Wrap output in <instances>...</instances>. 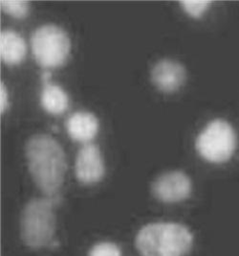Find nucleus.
<instances>
[{
  "mask_svg": "<svg viewBox=\"0 0 239 256\" xmlns=\"http://www.w3.org/2000/svg\"><path fill=\"white\" fill-rule=\"evenodd\" d=\"M25 156L35 186L44 197L57 204L61 200L60 190L67 171L66 156L61 145L48 134H36L26 142Z\"/></svg>",
  "mask_w": 239,
  "mask_h": 256,
  "instance_id": "nucleus-1",
  "label": "nucleus"
},
{
  "mask_svg": "<svg viewBox=\"0 0 239 256\" xmlns=\"http://www.w3.org/2000/svg\"><path fill=\"white\" fill-rule=\"evenodd\" d=\"M193 242L187 226L171 222L148 224L136 236L137 250L143 256H184Z\"/></svg>",
  "mask_w": 239,
  "mask_h": 256,
  "instance_id": "nucleus-2",
  "label": "nucleus"
},
{
  "mask_svg": "<svg viewBox=\"0 0 239 256\" xmlns=\"http://www.w3.org/2000/svg\"><path fill=\"white\" fill-rule=\"evenodd\" d=\"M88 256H122V252L114 243L101 242L92 246Z\"/></svg>",
  "mask_w": 239,
  "mask_h": 256,
  "instance_id": "nucleus-14",
  "label": "nucleus"
},
{
  "mask_svg": "<svg viewBox=\"0 0 239 256\" xmlns=\"http://www.w3.org/2000/svg\"><path fill=\"white\" fill-rule=\"evenodd\" d=\"M27 47L22 36L13 30L0 33V57L8 66H17L26 57Z\"/></svg>",
  "mask_w": 239,
  "mask_h": 256,
  "instance_id": "nucleus-10",
  "label": "nucleus"
},
{
  "mask_svg": "<svg viewBox=\"0 0 239 256\" xmlns=\"http://www.w3.org/2000/svg\"><path fill=\"white\" fill-rule=\"evenodd\" d=\"M180 5L182 7L184 12L194 18H199L205 14L211 7V1H192V0H185L181 1Z\"/></svg>",
  "mask_w": 239,
  "mask_h": 256,
  "instance_id": "nucleus-13",
  "label": "nucleus"
},
{
  "mask_svg": "<svg viewBox=\"0 0 239 256\" xmlns=\"http://www.w3.org/2000/svg\"><path fill=\"white\" fill-rule=\"evenodd\" d=\"M193 184L190 176L182 171H170L159 176L152 184L154 197L165 204H176L192 194Z\"/></svg>",
  "mask_w": 239,
  "mask_h": 256,
  "instance_id": "nucleus-6",
  "label": "nucleus"
},
{
  "mask_svg": "<svg viewBox=\"0 0 239 256\" xmlns=\"http://www.w3.org/2000/svg\"><path fill=\"white\" fill-rule=\"evenodd\" d=\"M150 78L158 90L164 94H173L186 82L187 70L178 60L162 58L153 66Z\"/></svg>",
  "mask_w": 239,
  "mask_h": 256,
  "instance_id": "nucleus-8",
  "label": "nucleus"
},
{
  "mask_svg": "<svg viewBox=\"0 0 239 256\" xmlns=\"http://www.w3.org/2000/svg\"><path fill=\"white\" fill-rule=\"evenodd\" d=\"M55 206L57 204L53 200L46 197L32 198L25 204L20 221L24 244L34 250L53 244L56 232Z\"/></svg>",
  "mask_w": 239,
  "mask_h": 256,
  "instance_id": "nucleus-3",
  "label": "nucleus"
},
{
  "mask_svg": "<svg viewBox=\"0 0 239 256\" xmlns=\"http://www.w3.org/2000/svg\"><path fill=\"white\" fill-rule=\"evenodd\" d=\"M1 10L14 18L22 20L30 12V3L23 0H1Z\"/></svg>",
  "mask_w": 239,
  "mask_h": 256,
  "instance_id": "nucleus-12",
  "label": "nucleus"
},
{
  "mask_svg": "<svg viewBox=\"0 0 239 256\" xmlns=\"http://www.w3.org/2000/svg\"><path fill=\"white\" fill-rule=\"evenodd\" d=\"M40 105L48 114H61L68 108V95L58 84L51 82L43 84L40 94Z\"/></svg>",
  "mask_w": 239,
  "mask_h": 256,
  "instance_id": "nucleus-11",
  "label": "nucleus"
},
{
  "mask_svg": "<svg viewBox=\"0 0 239 256\" xmlns=\"http://www.w3.org/2000/svg\"><path fill=\"white\" fill-rule=\"evenodd\" d=\"M51 76L52 73L49 70H45L42 74H41V80L43 82V84H47L51 82Z\"/></svg>",
  "mask_w": 239,
  "mask_h": 256,
  "instance_id": "nucleus-16",
  "label": "nucleus"
},
{
  "mask_svg": "<svg viewBox=\"0 0 239 256\" xmlns=\"http://www.w3.org/2000/svg\"><path fill=\"white\" fill-rule=\"evenodd\" d=\"M238 147V136L233 126L223 119L211 121L198 134L195 148L207 162L223 163L234 156Z\"/></svg>",
  "mask_w": 239,
  "mask_h": 256,
  "instance_id": "nucleus-5",
  "label": "nucleus"
},
{
  "mask_svg": "<svg viewBox=\"0 0 239 256\" xmlns=\"http://www.w3.org/2000/svg\"><path fill=\"white\" fill-rule=\"evenodd\" d=\"M100 122L89 112H77L66 121V130L71 140L82 144L91 143L99 132Z\"/></svg>",
  "mask_w": 239,
  "mask_h": 256,
  "instance_id": "nucleus-9",
  "label": "nucleus"
},
{
  "mask_svg": "<svg viewBox=\"0 0 239 256\" xmlns=\"http://www.w3.org/2000/svg\"><path fill=\"white\" fill-rule=\"evenodd\" d=\"M10 105V100H9V94L6 84L1 82L0 84V112L1 114H5Z\"/></svg>",
  "mask_w": 239,
  "mask_h": 256,
  "instance_id": "nucleus-15",
  "label": "nucleus"
},
{
  "mask_svg": "<svg viewBox=\"0 0 239 256\" xmlns=\"http://www.w3.org/2000/svg\"><path fill=\"white\" fill-rule=\"evenodd\" d=\"M105 166L98 145L83 144L78 151L75 162V175L80 184H94L103 180Z\"/></svg>",
  "mask_w": 239,
  "mask_h": 256,
  "instance_id": "nucleus-7",
  "label": "nucleus"
},
{
  "mask_svg": "<svg viewBox=\"0 0 239 256\" xmlns=\"http://www.w3.org/2000/svg\"><path fill=\"white\" fill-rule=\"evenodd\" d=\"M34 60L43 68L63 66L71 51V42L64 29L55 24H44L36 28L31 36Z\"/></svg>",
  "mask_w": 239,
  "mask_h": 256,
  "instance_id": "nucleus-4",
  "label": "nucleus"
}]
</instances>
